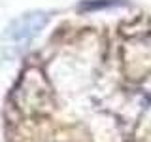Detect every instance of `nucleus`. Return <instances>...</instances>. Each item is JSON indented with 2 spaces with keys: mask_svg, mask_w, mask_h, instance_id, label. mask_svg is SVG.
Returning a JSON list of instances; mask_svg holds the SVG:
<instances>
[{
  "mask_svg": "<svg viewBox=\"0 0 151 142\" xmlns=\"http://www.w3.org/2000/svg\"><path fill=\"white\" fill-rule=\"evenodd\" d=\"M45 23H47V17L42 12L27 13V15L19 17L15 23H12V27L6 32V38L12 44H27L28 40H32L34 36L40 34L42 27Z\"/></svg>",
  "mask_w": 151,
  "mask_h": 142,
  "instance_id": "nucleus-1",
  "label": "nucleus"
}]
</instances>
